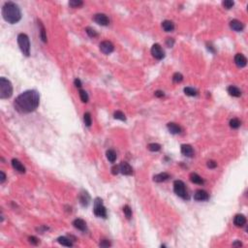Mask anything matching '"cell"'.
Wrapping results in <instances>:
<instances>
[{
	"instance_id": "8d00e7d4",
	"label": "cell",
	"mask_w": 248,
	"mask_h": 248,
	"mask_svg": "<svg viewBox=\"0 0 248 248\" xmlns=\"http://www.w3.org/2000/svg\"><path fill=\"white\" fill-rule=\"evenodd\" d=\"M222 5L225 7L226 9H231V8H233L235 3H234V1H231V0H225V1L222 2Z\"/></svg>"
},
{
	"instance_id": "6da1fadb",
	"label": "cell",
	"mask_w": 248,
	"mask_h": 248,
	"mask_svg": "<svg viewBox=\"0 0 248 248\" xmlns=\"http://www.w3.org/2000/svg\"><path fill=\"white\" fill-rule=\"evenodd\" d=\"M40 104V95L36 90H26L20 94L14 102L15 110L20 114H30Z\"/></svg>"
},
{
	"instance_id": "e575fe53",
	"label": "cell",
	"mask_w": 248,
	"mask_h": 248,
	"mask_svg": "<svg viewBox=\"0 0 248 248\" xmlns=\"http://www.w3.org/2000/svg\"><path fill=\"white\" fill-rule=\"evenodd\" d=\"M83 5V2L81 1V0H72V1L69 2V6H71L72 8H79Z\"/></svg>"
},
{
	"instance_id": "5b68a950",
	"label": "cell",
	"mask_w": 248,
	"mask_h": 248,
	"mask_svg": "<svg viewBox=\"0 0 248 248\" xmlns=\"http://www.w3.org/2000/svg\"><path fill=\"white\" fill-rule=\"evenodd\" d=\"M174 191L178 197L184 199V200H188L189 199V195L187 193L185 184H184V182H183V181L175 180L174 182Z\"/></svg>"
},
{
	"instance_id": "9c48e42d",
	"label": "cell",
	"mask_w": 248,
	"mask_h": 248,
	"mask_svg": "<svg viewBox=\"0 0 248 248\" xmlns=\"http://www.w3.org/2000/svg\"><path fill=\"white\" fill-rule=\"evenodd\" d=\"M94 20L96 23H98L100 25L106 26L110 23V20L105 14H96L94 16Z\"/></svg>"
},
{
	"instance_id": "4dcf8cb0",
	"label": "cell",
	"mask_w": 248,
	"mask_h": 248,
	"mask_svg": "<svg viewBox=\"0 0 248 248\" xmlns=\"http://www.w3.org/2000/svg\"><path fill=\"white\" fill-rule=\"evenodd\" d=\"M79 97H81V100H82V102H83V103H87L88 102V94H87V92L85 91V90H83V89H81L79 90Z\"/></svg>"
},
{
	"instance_id": "cb8c5ba5",
	"label": "cell",
	"mask_w": 248,
	"mask_h": 248,
	"mask_svg": "<svg viewBox=\"0 0 248 248\" xmlns=\"http://www.w3.org/2000/svg\"><path fill=\"white\" fill-rule=\"evenodd\" d=\"M162 27L166 32H172L174 29V23L171 20H164L162 22Z\"/></svg>"
},
{
	"instance_id": "ba28073f",
	"label": "cell",
	"mask_w": 248,
	"mask_h": 248,
	"mask_svg": "<svg viewBox=\"0 0 248 248\" xmlns=\"http://www.w3.org/2000/svg\"><path fill=\"white\" fill-rule=\"evenodd\" d=\"M115 47L113 45V43L110 41H103L100 44V51L105 53V54H110L114 52Z\"/></svg>"
},
{
	"instance_id": "7402d4cb",
	"label": "cell",
	"mask_w": 248,
	"mask_h": 248,
	"mask_svg": "<svg viewBox=\"0 0 248 248\" xmlns=\"http://www.w3.org/2000/svg\"><path fill=\"white\" fill-rule=\"evenodd\" d=\"M190 180L193 183H195V184H199V185H202L205 183L204 179L200 177L198 174H195V173H192L190 174Z\"/></svg>"
},
{
	"instance_id": "f6af8a7d",
	"label": "cell",
	"mask_w": 248,
	"mask_h": 248,
	"mask_svg": "<svg viewBox=\"0 0 248 248\" xmlns=\"http://www.w3.org/2000/svg\"><path fill=\"white\" fill-rule=\"evenodd\" d=\"M0 174H1V179H0V183H4L6 180V174H4V172H0Z\"/></svg>"
},
{
	"instance_id": "d6986e66",
	"label": "cell",
	"mask_w": 248,
	"mask_h": 248,
	"mask_svg": "<svg viewBox=\"0 0 248 248\" xmlns=\"http://www.w3.org/2000/svg\"><path fill=\"white\" fill-rule=\"evenodd\" d=\"M167 128H168V130H169V131H170L172 134H174V135L181 133V128H180V126H178V124H175V123H174V122L168 123V124H167Z\"/></svg>"
},
{
	"instance_id": "4fadbf2b",
	"label": "cell",
	"mask_w": 248,
	"mask_h": 248,
	"mask_svg": "<svg viewBox=\"0 0 248 248\" xmlns=\"http://www.w3.org/2000/svg\"><path fill=\"white\" fill-rule=\"evenodd\" d=\"M230 27L234 31L241 32L244 29V25L241 21H239L237 20H233L230 21Z\"/></svg>"
},
{
	"instance_id": "bcb514c9",
	"label": "cell",
	"mask_w": 248,
	"mask_h": 248,
	"mask_svg": "<svg viewBox=\"0 0 248 248\" xmlns=\"http://www.w3.org/2000/svg\"><path fill=\"white\" fill-rule=\"evenodd\" d=\"M241 245H242V243L241 241H236L233 243V246H241Z\"/></svg>"
},
{
	"instance_id": "52a82bcc",
	"label": "cell",
	"mask_w": 248,
	"mask_h": 248,
	"mask_svg": "<svg viewBox=\"0 0 248 248\" xmlns=\"http://www.w3.org/2000/svg\"><path fill=\"white\" fill-rule=\"evenodd\" d=\"M151 54H152L153 57H155L158 60H161L165 57V52L159 44H154L152 46V47H151Z\"/></svg>"
},
{
	"instance_id": "d4e9b609",
	"label": "cell",
	"mask_w": 248,
	"mask_h": 248,
	"mask_svg": "<svg viewBox=\"0 0 248 248\" xmlns=\"http://www.w3.org/2000/svg\"><path fill=\"white\" fill-rule=\"evenodd\" d=\"M38 25L40 27V37H41L42 41L44 43H47V33H46V29L45 26L43 25V23L41 22V20H38Z\"/></svg>"
},
{
	"instance_id": "83f0119b",
	"label": "cell",
	"mask_w": 248,
	"mask_h": 248,
	"mask_svg": "<svg viewBox=\"0 0 248 248\" xmlns=\"http://www.w3.org/2000/svg\"><path fill=\"white\" fill-rule=\"evenodd\" d=\"M147 148L150 150V151H152V152H157V151H159L160 149H161V146L159 145V143H149V145L147 146Z\"/></svg>"
},
{
	"instance_id": "d590c367",
	"label": "cell",
	"mask_w": 248,
	"mask_h": 248,
	"mask_svg": "<svg viewBox=\"0 0 248 248\" xmlns=\"http://www.w3.org/2000/svg\"><path fill=\"white\" fill-rule=\"evenodd\" d=\"M182 79H183V76L180 74V73H174V76H173V81L174 83H181L182 82Z\"/></svg>"
},
{
	"instance_id": "8fae6325",
	"label": "cell",
	"mask_w": 248,
	"mask_h": 248,
	"mask_svg": "<svg viewBox=\"0 0 248 248\" xmlns=\"http://www.w3.org/2000/svg\"><path fill=\"white\" fill-rule=\"evenodd\" d=\"M119 171L124 175H131L133 174V169L132 167L128 164L127 162H121L119 164Z\"/></svg>"
},
{
	"instance_id": "836d02e7",
	"label": "cell",
	"mask_w": 248,
	"mask_h": 248,
	"mask_svg": "<svg viewBox=\"0 0 248 248\" xmlns=\"http://www.w3.org/2000/svg\"><path fill=\"white\" fill-rule=\"evenodd\" d=\"M85 32L87 33V35H88L89 37H91V38H95V37L98 36V33L96 32V30L91 28V27H86L85 28Z\"/></svg>"
},
{
	"instance_id": "60d3db41",
	"label": "cell",
	"mask_w": 248,
	"mask_h": 248,
	"mask_svg": "<svg viewBox=\"0 0 248 248\" xmlns=\"http://www.w3.org/2000/svg\"><path fill=\"white\" fill-rule=\"evenodd\" d=\"M174 44V40L173 38H167L166 40V45L169 47H172Z\"/></svg>"
},
{
	"instance_id": "ac0fdd59",
	"label": "cell",
	"mask_w": 248,
	"mask_h": 248,
	"mask_svg": "<svg viewBox=\"0 0 248 248\" xmlns=\"http://www.w3.org/2000/svg\"><path fill=\"white\" fill-rule=\"evenodd\" d=\"M12 166H13L14 169L16 171H18L19 173H20V174H25V166H23L18 159H13L12 160Z\"/></svg>"
},
{
	"instance_id": "7c38bea8",
	"label": "cell",
	"mask_w": 248,
	"mask_h": 248,
	"mask_svg": "<svg viewBox=\"0 0 248 248\" xmlns=\"http://www.w3.org/2000/svg\"><path fill=\"white\" fill-rule=\"evenodd\" d=\"M235 63L238 68H243L247 64V59L241 53H237L235 56Z\"/></svg>"
},
{
	"instance_id": "8992f818",
	"label": "cell",
	"mask_w": 248,
	"mask_h": 248,
	"mask_svg": "<svg viewBox=\"0 0 248 248\" xmlns=\"http://www.w3.org/2000/svg\"><path fill=\"white\" fill-rule=\"evenodd\" d=\"M93 212L96 216L102 217V218H106L107 217V210L106 207L104 206L103 202L100 198H96L94 200V210Z\"/></svg>"
},
{
	"instance_id": "7a4b0ae2",
	"label": "cell",
	"mask_w": 248,
	"mask_h": 248,
	"mask_svg": "<svg viewBox=\"0 0 248 248\" xmlns=\"http://www.w3.org/2000/svg\"><path fill=\"white\" fill-rule=\"evenodd\" d=\"M2 17L8 23L15 25L20 20L21 12L20 7L14 2H5L2 7Z\"/></svg>"
},
{
	"instance_id": "277c9868",
	"label": "cell",
	"mask_w": 248,
	"mask_h": 248,
	"mask_svg": "<svg viewBox=\"0 0 248 248\" xmlns=\"http://www.w3.org/2000/svg\"><path fill=\"white\" fill-rule=\"evenodd\" d=\"M18 44L21 51V52L25 55V56H29L30 54V42L29 38L26 34L20 33L18 35Z\"/></svg>"
},
{
	"instance_id": "ee69618b",
	"label": "cell",
	"mask_w": 248,
	"mask_h": 248,
	"mask_svg": "<svg viewBox=\"0 0 248 248\" xmlns=\"http://www.w3.org/2000/svg\"><path fill=\"white\" fill-rule=\"evenodd\" d=\"M74 84H75L77 87H79H79H82V82L79 81V79H75V81H74Z\"/></svg>"
},
{
	"instance_id": "b9f144b4",
	"label": "cell",
	"mask_w": 248,
	"mask_h": 248,
	"mask_svg": "<svg viewBox=\"0 0 248 248\" xmlns=\"http://www.w3.org/2000/svg\"><path fill=\"white\" fill-rule=\"evenodd\" d=\"M119 173H120V171H119V165L118 166H114L113 168H111V174H113L114 175H116Z\"/></svg>"
},
{
	"instance_id": "5bb4252c",
	"label": "cell",
	"mask_w": 248,
	"mask_h": 248,
	"mask_svg": "<svg viewBox=\"0 0 248 248\" xmlns=\"http://www.w3.org/2000/svg\"><path fill=\"white\" fill-rule=\"evenodd\" d=\"M73 225L76 229L82 231V232H85L87 230V226H86V223L84 220L81 219V218H77L73 221Z\"/></svg>"
},
{
	"instance_id": "ffe728a7",
	"label": "cell",
	"mask_w": 248,
	"mask_h": 248,
	"mask_svg": "<svg viewBox=\"0 0 248 248\" xmlns=\"http://www.w3.org/2000/svg\"><path fill=\"white\" fill-rule=\"evenodd\" d=\"M227 90H228V93L231 96H233V97H241V91L235 85H230Z\"/></svg>"
},
{
	"instance_id": "7bdbcfd3",
	"label": "cell",
	"mask_w": 248,
	"mask_h": 248,
	"mask_svg": "<svg viewBox=\"0 0 248 248\" xmlns=\"http://www.w3.org/2000/svg\"><path fill=\"white\" fill-rule=\"evenodd\" d=\"M154 95L156 96V97H158V98H161V97H163V96H164V92L161 91V90H157V91H155Z\"/></svg>"
},
{
	"instance_id": "f1b7e54d",
	"label": "cell",
	"mask_w": 248,
	"mask_h": 248,
	"mask_svg": "<svg viewBox=\"0 0 248 248\" xmlns=\"http://www.w3.org/2000/svg\"><path fill=\"white\" fill-rule=\"evenodd\" d=\"M123 212H124L127 219H131V217H132V210L128 205L123 206Z\"/></svg>"
},
{
	"instance_id": "f546056e",
	"label": "cell",
	"mask_w": 248,
	"mask_h": 248,
	"mask_svg": "<svg viewBox=\"0 0 248 248\" xmlns=\"http://www.w3.org/2000/svg\"><path fill=\"white\" fill-rule=\"evenodd\" d=\"M241 126V121L238 120L237 118H233L230 120V127L233 128V129H237Z\"/></svg>"
},
{
	"instance_id": "30bf717a",
	"label": "cell",
	"mask_w": 248,
	"mask_h": 248,
	"mask_svg": "<svg viewBox=\"0 0 248 248\" xmlns=\"http://www.w3.org/2000/svg\"><path fill=\"white\" fill-rule=\"evenodd\" d=\"M194 199L196 201H199V202H203V201H207V200L210 199V195L207 193L206 191L205 190H197L194 194Z\"/></svg>"
},
{
	"instance_id": "484cf974",
	"label": "cell",
	"mask_w": 248,
	"mask_h": 248,
	"mask_svg": "<svg viewBox=\"0 0 248 248\" xmlns=\"http://www.w3.org/2000/svg\"><path fill=\"white\" fill-rule=\"evenodd\" d=\"M106 156H107V159L109 160L110 163H115V160H116V153H115V150H113V149L107 150Z\"/></svg>"
},
{
	"instance_id": "f35d334b",
	"label": "cell",
	"mask_w": 248,
	"mask_h": 248,
	"mask_svg": "<svg viewBox=\"0 0 248 248\" xmlns=\"http://www.w3.org/2000/svg\"><path fill=\"white\" fill-rule=\"evenodd\" d=\"M28 241L31 244H33V245H37L39 243V239L36 237H29Z\"/></svg>"
},
{
	"instance_id": "e0dca14e",
	"label": "cell",
	"mask_w": 248,
	"mask_h": 248,
	"mask_svg": "<svg viewBox=\"0 0 248 248\" xmlns=\"http://www.w3.org/2000/svg\"><path fill=\"white\" fill-rule=\"evenodd\" d=\"M79 203L83 206H87L90 203V196L85 191H83L79 195Z\"/></svg>"
},
{
	"instance_id": "44dd1931",
	"label": "cell",
	"mask_w": 248,
	"mask_h": 248,
	"mask_svg": "<svg viewBox=\"0 0 248 248\" xmlns=\"http://www.w3.org/2000/svg\"><path fill=\"white\" fill-rule=\"evenodd\" d=\"M170 178V174H167V173H161V174H155L153 177V180L155 182H163V181H166Z\"/></svg>"
},
{
	"instance_id": "ab89813d",
	"label": "cell",
	"mask_w": 248,
	"mask_h": 248,
	"mask_svg": "<svg viewBox=\"0 0 248 248\" xmlns=\"http://www.w3.org/2000/svg\"><path fill=\"white\" fill-rule=\"evenodd\" d=\"M207 167L210 168V169H215V168L217 167V163L215 162V161H212V160H210V161L207 162Z\"/></svg>"
},
{
	"instance_id": "4316f807",
	"label": "cell",
	"mask_w": 248,
	"mask_h": 248,
	"mask_svg": "<svg viewBox=\"0 0 248 248\" xmlns=\"http://www.w3.org/2000/svg\"><path fill=\"white\" fill-rule=\"evenodd\" d=\"M83 121H84V124L87 127H90L91 126V124H92V119H91V115L89 113H85L83 115Z\"/></svg>"
},
{
	"instance_id": "3957f363",
	"label": "cell",
	"mask_w": 248,
	"mask_h": 248,
	"mask_svg": "<svg viewBox=\"0 0 248 248\" xmlns=\"http://www.w3.org/2000/svg\"><path fill=\"white\" fill-rule=\"evenodd\" d=\"M13 95V85L9 79L2 77L0 78V98L8 99Z\"/></svg>"
},
{
	"instance_id": "9a60e30c",
	"label": "cell",
	"mask_w": 248,
	"mask_h": 248,
	"mask_svg": "<svg viewBox=\"0 0 248 248\" xmlns=\"http://www.w3.org/2000/svg\"><path fill=\"white\" fill-rule=\"evenodd\" d=\"M181 153L186 157H193L194 149L190 145H182L181 146Z\"/></svg>"
},
{
	"instance_id": "2e32d148",
	"label": "cell",
	"mask_w": 248,
	"mask_h": 248,
	"mask_svg": "<svg viewBox=\"0 0 248 248\" xmlns=\"http://www.w3.org/2000/svg\"><path fill=\"white\" fill-rule=\"evenodd\" d=\"M234 224L237 227H243L246 224V217L243 214H237L234 218Z\"/></svg>"
},
{
	"instance_id": "74e56055",
	"label": "cell",
	"mask_w": 248,
	"mask_h": 248,
	"mask_svg": "<svg viewBox=\"0 0 248 248\" xmlns=\"http://www.w3.org/2000/svg\"><path fill=\"white\" fill-rule=\"evenodd\" d=\"M110 245H111V243L110 241H108V239H103V241L99 243L100 247H110Z\"/></svg>"
},
{
	"instance_id": "1f68e13d",
	"label": "cell",
	"mask_w": 248,
	"mask_h": 248,
	"mask_svg": "<svg viewBox=\"0 0 248 248\" xmlns=\"http://www.w3.org/2000/svg\"><path fill=\"white\" fill-rule=\"evenodd\" d=\"M184 93L187 95V96H196L197 95V90L194 89L193 87H185L184 89H183Z\"/></svg>"
},
{
	"instance_id": "603a6c76",
	"label": "cell",
	"mask_w": 248,
	"mask_h": 248,
	"mask_svg": "<svg viewBox=\"0 0 248 248\" xmlns=\"http://www.w3.org/2000/svg\"><path fill=\"white\" fill-rule=\"evenodd\" d=\"M57 242L63 246H67V247H72L73 246V242H72L71 239H69L66 237H59L57 238Z\"/></svg>"
},
{
	"instance_id": "d6a6232c",
	"label": "cell",
	"mask_w": 248,
	"mask_h": 248,
	"mask_svg": "<svg viewBox=\"0 0 248 248\" xmlns=\"http://www.w3.org/2000/svg\"><path fill=\"white\" fill-rule=\"evenodd\" d=\"M114 117L115 119H119V120H121V121H125L126 120L125 115L122 113V111H120V110H116L115 113L114 114Z\"/></svg>"
}]
</instances>
